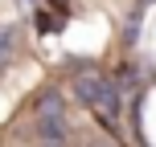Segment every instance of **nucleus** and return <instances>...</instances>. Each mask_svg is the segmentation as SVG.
I'll use <instances>...</instances> for the list:
<instances>
[{
  "label": "nucleus",
  "instance_id": "1",
  "mask_svg": "<svg viewBox=\"0 0 156 147\" xmlns=\"http://www.w3.org/2000/svg\"><path fill=\"white\" fill-rule=\"evenodd\" d=\"M74 90H78V98H82L90 110H99V119L107 127H115V119H119V94H115V86H111V78L82 70L74 78Z\"/></svg>",
  "mask_w": 156,
  "mask_h": 147
},
{
  "label": "nucleus",
  "instance_id": "2",
  "mask_svg": "<svg viewBox=\"0 0 156 147\" xmlns=\"http://www.w3.org/2000/svg\"><path fill=\"white\" fill-rule=\"evenodd\" d=\"M37 131L45 147H62L66 143V115H62V98L58 94H45L37 102Z\"/></svg>",
  "mask_w": 156,
  "mask_h": 147
},
{
  "label": "nucleus",
  "instance_id": "3",
  "mask_svg": "<svg viewBox=\"0 0 156 147\" xmlns=\"http://www.w3.org/2000/svg\"><path fill=\"white\" fill-rule=\"evenodd\" d=\"M8 57H12V33H8L4 25H0V65H4Z\"/></svg>",
  "mask_w": 156,
  "mask_h": 147
},
{
  "label": "nucleus",
  "instance_id": "4",
  "mask_svg": "<svg viewBox=\"0 0 156 147\" xmlns=\"http://www.w3.org/2000/svg\"><path fill=\"white\" fill-rule=\"evenodd\" d=\"M90 147H107V143H90Z\"/></svg>",
  "mask_w": 156,
  "mask_h": 147
}]
</instances>
